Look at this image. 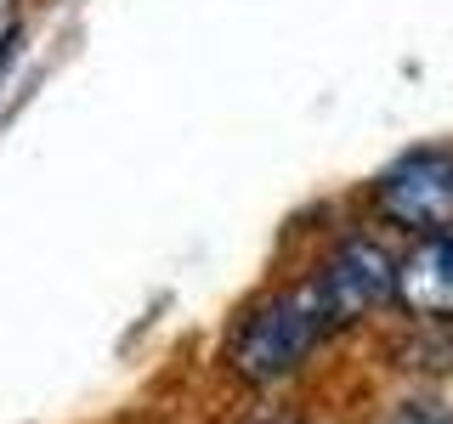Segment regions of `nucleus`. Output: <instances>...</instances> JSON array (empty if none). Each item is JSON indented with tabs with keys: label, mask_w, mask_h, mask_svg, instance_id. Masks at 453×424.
Instances as JSON below:
<instances>
[{
	"label": "nucleus",
	"mask_w": 453,
	"mask_h": 424,
	"mask_svg": "<svg viewBox=\"0 0 453 424\" xmlns=\"http://www.w3.org/2000/svg\"><path fill=\"white\" fill-rule=\"evenodd\" d=\"M311 283H318V300L329 311V322L346 329V322H357L368 311H380L386 300H396V261L374 238H346V244L311 272Z\"/></svg>",
	"instance_id": "obj_3"
},
{
	"label": "nucleus",
	"mask_w": 453,
	"mask_h": 424,
	"mask_svg": "<svg viewBox=\"0 0 453 424\" xmlns=\"http://www.w3.org/2000/svg\"><path fill=\"white\" fill-rule=\"evenodd\" d=\"M380 216L414 232H448L453 226V148H414L374 181Z\"/></svg>",
	"instance_id": "obj_2"
},
{
	"label": "nucleus",
	"mask_w": 453,
	"mask_h": 424,
	"mask_svg": "<svg viewBox=\"0 0 453 424\" xmlns=\"http://www.w3.org/2000/svg\"><path fill=\"white\" fill-rule=\"evenodd\" d=\"M380 424H453V413L442 402H396Z\"/></svg>",
	"instance_id": "obj_5"
},
{
	"label": "nucleus",
	"mask_w": 453,
	"mask_h": 424,
	"mask_svg": "<svg viewBox=\"0 0 453 424\" xmlns=\"http://www.w3.org/2000/svg\"><path fill=\"white\" fill-rule=\"evenodd\" d=\"M396 306L414 317H453V232H425L396 261Z\"/></svg>",
	"instance_id": "obj_4"
},
{
	"label": "nucleus",
	"mask_w": 453,
	"mask_h": 424,
	"mask_svg": "<svg viewBox=\"0 0 453 424\" xmlns=\"http://www.w3.org/2000/svg\"><path fill=\"white\" fill-rule=\"evenodd\" d=\"M329 329L334 322L318 300V283L306 277V283L278 289L273 300L250 306L244 317H238L233 339H226V367H233L238 379H250V385H273V379L295 374Z\"/></svg>",
	"instance_id": "obj_1"
}]
</instances>
